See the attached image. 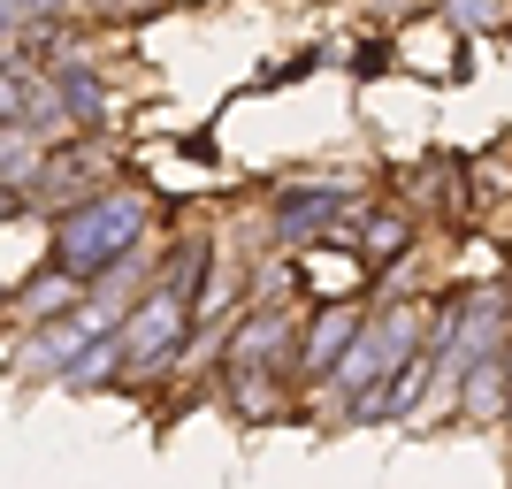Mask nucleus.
<instances>
[{"instance_id":"nucleus-1","label":"nucleus","mask_w":512,"mask_h":489,"mask_svg":"<svg viewBox=\"0 0 512 489\" xmlns=\"http://www.w3.org/2000/svg\"><path fill=\"white\" fill-rule=\"evenodd\" d=\"M138 222H146V207H138V199H100V207L69 214V222H62V268H69V276L107 268V260L138 237Z\"/></svg>"},{"instance_id":"nucleus-2","label":"nucleus","mask_w":512,"mask_h":489,"mask_svg":"<svg viewBox=\"0 0 512 489\" xmlns=\"http://www.w3.org/2000/svg\"><path fill=\"white\" fill-rule=\"evenodd\" d=\"M176 337H184V298H176V291H161V298L146 306V314L130 321L123 352H130V360H161V352H169Z\"/></svg>"},{"instance_id":"nucleus-3","label":"nucleus","mask_w":512,"mask_h":489,"mask_svg":"<svg viewBox=\"0 0 512 489\" xmlns=\"http://www.w3.org/2000/svg\"><path fill=\"white\" fill-rule=\"evenodd\" d=\"M337 337H344V314H337V321H321V329H314V352H306V367H329V352H337Z\"/></svg>"},{"instance_id":"nucleus-4","label":"nucleus","mask_w":512,"mask_h":489,"mask_svg":"<svg viewBox=\"0 0 512 489\" xmlns=\"http://www.w3.org/2000/svg\"><path fill=\"white\" fill-rule=\"evenodd\" d=\"M398 237H406L398 222H375V230H367V253H398Z\"/></svg>"},{"instance_id":"nucleus-5","label":"nucleus","mask_w":512,"mask_h":489,"mask_svg":"<svg viewBox=\"0 0 512 489\" xmlns=\"http://www.w3.org/2000/svg\"><path fill=\"white\" fill-rule=\"evenodd\" d=\"M23 169H39V161H23V130H8V184H23Z\"/></svg>"},{"instance_id":"nucleus-6","label":"nucleus","mask_w":512,"mask_h":489,"mask_svg":"<svg viewBox=\"0 0 512 489\" xmlns=\"http://www.w3.org/2000/svg\"><path fill=\"white\" fill-rule=\"evenodd\" d=\"M62 298H69V283H39V291H31V314H54Z\"/></svg>"},{"instance_id":"nucleus-7","label":"nucleus","mask_w":512,"mask_h":489,"mask_svg":"<svg viewBox=\"0 0 512 489\" xmlns=\"http://www.w3.org/2000/svg\"><path fill=\"white\" fill-rule=\"evenodd\" d=\"M31 8H39V0H31ZM8 16H23V0H8Z\"/></svg>"}]
</instances>
